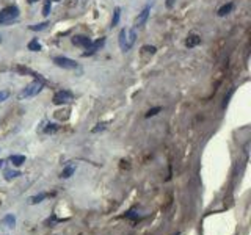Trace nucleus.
Returning <instances> with one entry per match:
<instances>
[{
	"instance_id": "nucleus-13",
	"label": "nucleus",
	"mask_w": 251,
	"mask_h": 235,
	"mask_svg": "<svg viewBox=\"0 0 251 235\" xmlns=\"http://www.w3.org/2000/svg\"><path fill=\"white\" fill-rule=\"evenodd\" d=\"M126 43H127V30L123 28L120 31V47L123 49V52H127L126 50Z\"/></svg>"
},
{
	"instance_id": "nucleus-32",
	"label": "nucleus",
	"mask_w": 251,
	"mask_h": 235,
	"mask_svg": "<svg viewBox=\"0 0 251 235\" xmlns=\"http://www.w3.org/2000/svg\"><path fill=\"white\" fill-rule=\"evenodd\" d=\"M0 41H2V39H0Z\"/></svg>"
},
{
	"instance_id": "nucleus-14",
	"label": "nucleus",
	"mask_w": 251,
	"mask_h": 235,
	"mask_svg": "<svg viewBox=\"0 0 251 235\" xmlns=\"http://www.w3.org/2000/svg\"><path fill=\"white\" fill-rule=\"evenodd\" d=\"M10 162L14 164V166H22V164L25 163V157L24 155H11Z\"/></svg>"
},
{
	"instance_id": "nucleus-4",
	"label": "nucleus",
	"mask_w": 251,
	"mask_h": 235,
	"mask_svg": "<svg viewBox=\"0 0 251 235\" xmlns=\"http://www.w3.org/2000/svg\"><path fill=\"white\" fill-rule=\"evenodd\" d=\"M53 63L58 68H63V69H75L77 68V63L71 58H66V57H55Z\"/></svg>"
},
{
	"instance_id": "nucleus-28",
	"label": "nucleus",
	"mask_w": 251,
	"mask_h": 235,
	"mask_svg": "<svg viewBox=\"0 0 251 235\" xmlns=\"http://www.w3.org/2000/svg\"><path fill=\"white\" fill-rule=\"evenodd\" d=\"M35 2H38V0H28V3H35Z\"/></svg>"
},
{
	"instance_id": "nucleus-11",
	"label": "nucleus",
	"mask_w": 251,
	"mask_h": 235,
	"mask_svg": "<svg viewBox=\"0 0 251 235\" xmlns=\"http://www.w3.org/2000/svg\"><path fill=\"white\" fill-rule=\"evenodd\" d=\"M47 193H39V194H36V196H31V198L28 199V204H31V206H35V204H39V202H43L46 198H47Z\"/></svg>"
},
{
	"instance_id": "nucleus-26",
	"label": "nucleus",
	"mask_w": 251,
	"mask_h": 235,
	"mask_svg": "<svg viewBox=\"0 0 251 235\" xmlns=\"http://www.w3.org/2000/svg\"><path fill=\"white\" fill-rule=\"evenodd\" d=\"M105 129V125L104 124H98V127H94L93 129V133H98L99 130H104Z\"/></svg>"
},
{
	"instance_id": "nucleus-12",
	"label": "nucleus",
	"mask_w": 251,
	"mask_h": 235,
	"mask_svg": "<svg viewBox=\"0 0 251 235\" xmlns=\"http://www.w3.org/2000/svg\"><path fill=\"white\" fill-rule=\"evenodd\" d=\"M74 172H75V166H74V164H69V166H66L65 169L61 171L60 177H61V179H69L71 176L74 174Z\"/></svg>"
},
{
	"instance_id": "nucleus-31",
	"label": "nucleus",
	"mask_w": 251,
	"mask_h": 235,
	"mask_svg": "<svg viewBox=\"0 0 251 235\" xmlns=\"http://www.w3.org/2000/svg\"><path fill=\"white\" fill-rule=\"evenodd\" d=\"M176 235H179V234H176Z\"/></svg>"
},
{
	"instance_id": "nucleus-29",
	"label": "nucleus",
	"mask_w": 251,
	"mask_h": 235,
	"mask_svg": "<svg viewBox=\"0 0 251 235\" xmlns=\"http://www.w3.org/2000/svg\"><path fill=\"white\" fill-rule=\"evenodd\" d=\"M3 163H5L3 160H0V168H2V166H3Z\"/></svg>"
},
{
	"instance_id": "nucleus-5",
	"label": "nucleus",
	"mask_w": 251,
	"mask_h": 235,
	"mask_svg": "<svg viewBox=\"0 0 251 235\" xmlns=\"http://www.w3.org/2000/svg\"><path fill=\"white\" fill-rule=\"evenodd\" d=\"M105 44V38H100V39H98V41H91L88 46H86L85 47V49H86V52L83 53V57H88V55H93V53H96L99 49H100V47L102 46H104Z\"/></svg>"
},
{
	"instance_id": "nucleus-10",
	"label": "nucleus",
	"mask_w": 251,
	"mask_h": 235,
	"mask_svg": "<svg viewBox=\"0 0 251 235\" xmlns=\"http://www.w3.org/2000/svg\"><path fill=\"white\" fill-rule=\"evenodd\" d=\"M200 43H201V38L198 35H190L185 39V46L188 47V49H193V47H196Z\"/></svg>"
},
{
	"instance_id": "nucleus-6",
	"label": "nucleus",
	"mask_w": 251,
	"mask_h": 235,
	"mask_svg": "<svg viewBox=\"0 0 251 235\" xmlns=\"http://www.w3.org/2000/svg\"><path fill=\"white\" fill-rule=\"evenodd\" d=\"M149 11H151V6L149 5H146L145 8H143V11H141L138 16H137V19H135V27L133 28H141L146 24V21H148V18H149Z\"/></svg>"
},
{
	"instance_id": "nucleus-17",
	"label": "nucleus",
	"mask_w": 251,
	"mask_h": 235,
	"mask_svg": "<svg viewBox=\"0 0 251 235\" xmlns=\"http://www.w3.org/2000/svg\"><path fill=\"white\" fill-rule=\"evenodd\" d=\"M28 50H31V52H39V50H41V44L38 43V39H31V41L28 43Z\"/></svg>"
},
{
	"instance_id": "nucleus-20",
	"label": "nucleus",
	"mask_w": 251,
	"mask_h": 235,
	"mask_svg": "<svg viewBox=\"0 0 251 235\" xmlns=\"http://www.w3.org/2000/svg\"><path fill=\"white\" fill-rule=\"evenodd\" d=\"M47 25H49V22H41V24H36V25H31L30 30H33V31L44 30V28H47Z\"/></svg>"
},
{
	"instance_id": "nucleus-24",
	"label": "nucleus",
	"mask_w": 251,
	"mask_h": 235,
	"mask_svg": "<svg viewBox=\"0 0 251 235\" xmlns=\"http://www.w3.org/2000/svg\"><path fill=\"white\" fill-rule=\"evenodd\" d=\"M58 129V125L57 124H49V127H46V133H53L55 130H57Z\"/></svg>"
},
{
	"instance_id": "nucleus-27",
	"label": "nucleus",
	"mask_w": 251,
	"mask_h": 235,
	"mask_svg": "<svg viewBox=\"0 0 251 235\" xmlns=\"http://www.w3.org/2000/svg\"><path fill=\"white\" fill-rule=\"evenodd\" d=\"M175 2H176V0H167V6H168V8H173Z\"/></svg>"
},
{
	"instance_id": "nucleus-1",
	"label": "nucleus",
	"mask_w": 251,
	"mask_h": 235,
	"mask_svg": "<svg viewBox=\"0 0 251 235\" xmlns=\"http://www.w3.org/2000/svg\"><path fill=\"white\" fill-rule=\"evenodd\" d=\"M18 18H19V8L16 5L0 10V25H8V24L14 22Z\"/></svg>"
},
{
	"instance_id": "nucleus-23",
	"label": "nucleus",
	"mask_w": 251,
	"mask_h": 235,
	"mask_svg": "<svg viewBox=\"0 0 251 235\" xmlns=\"http://www.w3.org/2000/svg\"><path fill=\"white\" fill-rule=\"evenodd\" d=\"M126 218H129V219H133V221H137V219H140V216L135 213V210H129L127 213H126Z\"/></svg>"
},
{
	"instance_id": "nucleus-9",
	"label": "nucleus",
	"mask_w": 251,
	"mask_h": 235,
	"mask_svg": "<svg viewBox=\"0 0 251 235\" xmlns=\"http://www.w3.org/2000/svg\"><path fill=\"white\" fill-rule=\"evenodd\" d=\"M135 38H137V28H130L127 30V43H126V50H129L130 47L135 43Z\"/></svg>"
},
{
	"instance_id": "nucleus-3",
	"label": "nucleus",
	"mask_w": 251,
	"mask_h": 235,
	"mask_svg": "<svg viewBox=\"0 0 251 235\" xmlns=\"http://www.w3.org/2000/svg\"><path fill=\"white\" fill-rule=\"evenodd\" d=\"M53 104L55 105H63V104H68V102L73 100V93L68 91V90H61V91H57L53 94Z\"/></svg>"
},
{
	"instance_id": "nucleus-30",
	"label": "nucleus",
	"mask_w": 251,
	"mask_h": 235,
	"mask_svg": "<svg viewBox=\"0 0 251 235\" xmlns=\"http://www.w3.org/2000/svg\"><path fill=\"white\" fill-rule=\"evenodd\" d=\"M55 2H60V0H55Z\"/></svg>"
},
{
	"instance_id": "nucleus-19",
	"label": "nucleus",
	"mask_w": 251,
	"mask_h": 235,
	"mask_svg": "<svg viewBox=\"0 0 251 235\" xmlns=\"http://www.w3.org/2000/svg\"><path fill=\"white\" fill-rule=\"evenodd\" d=\"M50 8H52V0H46L44 2V6H43V16H49L50 14Z\"/></svg>"
},
{
	"instance_id": "nucleus-22",
	"label": "nucleus",
	"mask_w": 251,
	"mask_h": 235,
	"mask_svg": "<svg viewBox=\"0 0 251 235\" xmlns=\"http://www.w3.org/2000/svg\"><path fill=\"white\" fill-rule=\"evenodd\" d=\"M162 112V108L160 107H155V108H151V110H149V112L145 115L146 118H151V116H155L157 113H160Z\"/></svg>"
},
{
	"instance_id": "nucleus-16",
	"label": "nucleus",
	"mask_w": 251,
	"mask_h": 235,
	"mask_svg": "<svg viewBox=\"0 0 251 235\" xmlns=\"http://www.w3.org/2000/svg\"><path fill=\"white\" fill-rule=\"evenodd\" d=\"M3 176H5L6 180H13V179H16V177H19V176H21V172H19V171H14V169H5Z\"/></svg>"
},
{
	"instance_id": "nucleus-8",
	"label": "nucleus",
	"mask_w": 251,
	"mask_h": 235,
	"mask_svg": "<svg viewBox=\"0 0 251 235\" xmlns=\"http://www.w3.org/2000/svg\"><path fill=\"white\" fill-rule=\"evenodd\" d=\"M90 43H91V39L88 36H83V35H77L73 38V44L78 46V47H86Z\"/></svg>"
},
{
	"instance_id": "nucleus-7",
	"label": "nucleus",
	"mask_w": 251,
	"mask_h": 235,
	"mask_svg": "<svg viewBox=\"0 0 251 235\" xmlns=\"http://www.w3.org/2000/svg\"><path fill=\"white\" fill-rule=\"evenodd\" d=\"M0 226L3 227V229H14L16 226V216L14 215H5L2 218V221H0Z\"/></svg>"
},
{
	"instance_id": "nucleus-18",
	"label": "nucleus",
	"mask_w": 251,
	"mask_h": 235,
	"mask_svg": "<svg viewBox=\"0 0 251 235\" xmlns=\"http://www.w3.org/2000/svg\"><path fill=\"white\" fill-rule=\"evenodd\" d=\"M120 16H121V8H115L113 19H112V28L118 25V22H120Z\"/></svg>"
},
{
	"instance_id": "nucleus-25",
	"label": "nucleus",
	"mask_w": 251,
	"mask_h": 235,
	"mask_svg": "<svg viewBox=\"0 0 251 235\" xmlns=\"http://www.w3.org/2000/svg\"><path fill=\"white\" fill-rule=\"evenodd\" d=\"M8 96H10V93L8 91H0V102H3L8 99Z\"/></svg>"
},
{
	"instance_id": "nucleus-21",
	"label": "nucleus",
	"mask_w": 251,
	"mask_h": 235,
	"mask_svg": "<svg viewBox=\"0 0 251 235\" xmlns=\"http://www.w3.org/2000/svg\"><path fill=\"white\" fill-rule=\"evenodd\" d=\"M141 52H143V53H151V55H154V53H155V47H154V46H143V47H141Z\"/></svg>"
},
{
	"instance_id": "nucleus-15",
	"label": "nucleus",
	"mask_w": 251,
	"mask_h": 235,
	"mask_svg": "<svg viewBox=\"0 0 251 235\" xmlns=\"http://www.w3.org/2000/svg\"><path fill=\"white\" fill-rule=\"evenodd\" d=\"M232 8H234V3H226V5H223L222 8L218 10V16H227L231 11H232Z\"/></svg>"
},
{
	"instance_id": "nucleus-2",
	"label": "nucleus",
	"mask_w": 251,
	"mask_h": 235,
	"mask_svg": "<svg viewBox=\"0 0 251 235\" xmlns=\"http://www.w3.org/2000/svg\"><path fill=\"white\" fill-rule=\"evenodd\" d=\"M43 90V82L41 80H33V82H30L25 88H24L19 94V97L24 99V97H33L36 96V94Z\"/></svg>"
}]
</instances>
